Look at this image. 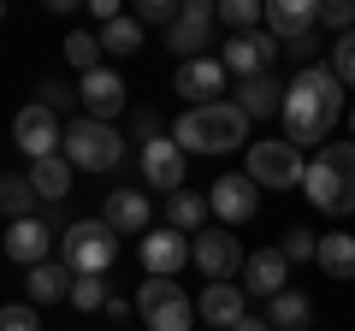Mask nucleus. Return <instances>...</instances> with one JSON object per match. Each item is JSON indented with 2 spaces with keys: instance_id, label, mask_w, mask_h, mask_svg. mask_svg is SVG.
Wrapping results in <instances>:
<instances>
[{
  "instance_id": "nucleus-1",
  "label": "nucleus",
  "mask_w": 355,
  "mask_h": 331,
  "mask_svg": "<svg viewBox=\"0 0 355 331\" xmlns=\"http://www.w3.org/2000/svg\"><path fill=\"white\" fill-rule=\"evenodd\" d=\"M284 142L296 148H326L331 130L343 118V83L331 65H302V71L284 83Z\"/></svg>"
},
{
  "instance_id": "nucleus-2",
  "label": "nucleus",
  "mask_w": 355,
  "mask_h": 331,
  "mask_svg": "<svg viewBox=\"0 0 355 331\" xmlns=\"http://www.w3.org/2000/svg\"><path fill=\"white\" fill-rule=\"evenodd\" d=\"M172 142L184 154H231L249 148V118L237 101H214V107H184L172 125Z\"/></svg>"
},
{
  "instance_id": "nucleus-3",
  "label": "nucleus",
  "mask_w": 355,
  "mask_h": 331,
  "mask_svg": "<svg viewBox=\"0 0 355 331\" xmlns=\"http://www.w3.org/2000/svg\"><path fill=\"white\" fill-rule=\"evenodd\" d=\"M302 195L320 207V213H331V219L355 213V142H326V148H314Z\"/></svg>"
},
{
  "instance_id": "nucleus-4",
  "label": "nucleus",
  "mask_w": 355,
  "mask_h": 331,
  "mask_svg": "<svg viewBox=\"0 0 355 331\" xmlns=\"http://www.w3.org/2000/svg\"><path fill=\"white\" fill-rule=\"evenodd\" d=\"M60 260L71 267V278H107L119 260V237L107 231V219H77L60 231Z\"/></svg>"
},
{
  "instance_id": "nucleus-5",
  "label": "nucleus",
  "mask_w": 355,
  "mask_h": 331,
  "mask_svg": "<svg viewBox=\"0 0 355 331\" xmlns=\"http://www.w3.org/2000/svg\"><path fill=\"white\" fill-rule=\"evenodd\" d=\"M60 154L77 166V172H113L119 160H125V136H119V125H101V118H71L65 125V142Z\"/></svg>"
},
{
  "instance_id": "nucleus-6",
  "label": "nucleus",
  "mask_w": 355,
  "mask_h": 331,
  "mask_svg": "<svg viewBox=\"0 0 355 331\" xmlns=\"http://www.w3.org/2000/svg\"><path fill=\"white\" fill-rule=\"evenodd\" d=\"M243 178L254 190H296L308 178V154L284 136H266V142H249V160H243Z\"/></svg>"
},
{
  "instance_id": "nucleus-7",
  "label": "nucleus",
  "mask_w": 355,
  "mask_h": 331,
  "mask_svg": "<svg viewBox=\"0 0 355 331\" xmlns=\"http://www.w3.org/2000/svg\"><path fill=\"white\" fill-rule=\"evenodd\" d=\"M137 314L142 331H196V296L172 278H148L137 290Z\"/></svg>"
},
{
  "instance_id": "nucleus-8",
  "label": "nucleus",
  "mask_w": 355,
  "mask_h": 331,
  "mask_svg": "<svg viewBox=\"0 0 355 331\" xmlns=\"http://www.w3.org/2000/svg\"><path fill=\"white\" fill-rule=\"evenodd\" d=\"M243 260H249V255H243V242L231 237L225 225H207L202 237H190V267L202 272L207 284H231L243 272Z\"/></svg>"
},
{
  "instance_id": "nucleus-9",
  "label": "nucleus",
  "mask_w": 355,
  "mask_h": 331,
  "mask_svg": "<svg viewBox=\"0 0 355 331\" xmlns=\"http://www.w3.org/2000/svg\"><path fill=\"white\" fill-rule=\"evenodd\" d=\"M12 142H18V154H24L30 166H36V160H48V154H60V142H65L60 113H48L42 101L18 107V118H12Z\"/></svg>"
},
{
  "instance_id": "nucleus-10",
  "label": "nucleus",
  "mask_w": 355,
  "mask_h": 331,
  "mask_svg": "<svg viewBox=\"0 0 355 331\" xmlns=\"http://www.w3.org/2000/svg\"><path fill=\"white\" fill-rule=\"evenodd\" d=\"M214 24H219V6H207V0H184V6H178V24L166 30V48L178 53V65H184V60H202Z\"/></svg>"
},
{
  "instance_id": "nucleus-11",
  "label": "nucleus",
  "mask_w": 355,
  "mask_h": 331,
  "mask_svg": "<svg viewBox=\"0 0 355 331\" xmlns=\"http://www.w3.org/2000/svg\"><path fill=\"white\" fill-rule=\"evenodd\" d=\"M137 255H142V267H148V278H178V272L190 267V237L172 231V225H154L148 237L137 242Z\"/></svg>"
},
{
  "instance_id": "nucleus-12",
  "label": "nucleus",
  "mask_w": 355,
  "mask_h": 331,
  "mask_svg": "<svg viewBox=\"0 0 355 331\" xmlns=\"http://www.w3.org/2000/svg\"><path fill=\"white\" fill-rule=\"evenodd\" d=\"M207 207H214V219H219L225 231H231V225H249L254 207H261V190H254L243 172H225L219 184H207Z\"/></svg>"
},
{
  "instance_id": "nucleus-13",
  "label": "nucleus",
  "mask_w": 355,
  "mask_h": 331,
  "mask_svg": "<svg viewBox=\"0 0 355 331\" xmlns=\"http://www.w3.org/2000/svg\"><path fill=\"white\" fill-rule=\"evenodd\" d=\"M60 231H53V219H12V231H6V260L12 267H42V260H53V249H60Z\"/></svg>"
},
{
  "instance_id": "nucleus-14",
  "label": "nucleus",
  "mask_w": 355,
  "mask_h": 331,
  "mask_svg": "<svg viewBox=\"0 0 355 331\" xmlns=\"http://www.w3.org/2000/svg\"><path fill=\"white\" fill-rule=\"evenodd\" d=\"M225 77H231L225 65H219V60H207V53H202V60H184V65L172 71V89L184 95L190 107H214L219 95H225Z\"/></svg>"
},
{
  "instance_id": "nucleus-15",
  "label": "nucleus",
  "mask_w": 355,
  "mask_h": 331,
  "mask_svg": "<svg viewBox=\"0 0 355 331\" xmlns=\"http://www.w3.org/2000/svg\"><path fill=\"white\" fill-rule=\"evenodd\" d=\"M320 30V0H266V36L291 48V42Z\"/></svg>"
},
{
  "instance_id": "nucleus-16",
  "label": "nucleus",
  "mask_w": 355,
  "mask_h": 331,
  "mask_svg": "<svg viewBox=\"0 0 355 331\" xmlns=\"http://www.w3.org/2000/svg\"><path fill=\"white\" fill-rule=\"evenodd\" d=\"M279 42L266 36V30H254V36H231L225 42V53H219V65H225V71H237L243 83H249V77H266L272 71V60H279Z\"/></svg>"
},
{
  "instance_id": "nucleus-17",
  "label": "nucleus",
  "mask_w": 355,
  "mask_h": 331,
  "mask_svg": "<svg viewBox=\"0 0 355 331\" xmlns=\"http://www.w3.org/2000/svg\"><path fill=\"white\" fill-rule=\"evenodd\" d=\"M101 219H107L113 237H148V231H154V207H148L142 190H107Z\"/></svg>"
},
{
  "instance_id": "nucleus-18",
  "label": "nucleus",
  "mask_w": 355,
  "mask_h": 331,
  "mask_svg": "<svg viewBox=\"0 0 355 331\" xmlns=\"http://www.w3.org/2000/svg\"><path fill=\"white\" fill-rule=\"evenodd\" d=\"M77 101L89 107V118H101V125H113L119 113H125V101H130V89H125V77L119 71H89L83 83H77Z\"/></svg>"
},
{
  "instance_id": "nucleus-19",
  "label": "nucleus",
  "mask_w": 355,
  "mask_h": 331,
  "mask_svg": "<svg viewBox=\"0 0 355 331\" xmlns=\"http://www.w3.org/2000/svg\"><path fill=\"white\" fill-rule=\"evenodd\" d=\"M184 160H190V154L178 148L172 136L142 142V178H148L154 190H166V195H178V190H184Z\"/></svg>"
},
{
  "instance_id": "nucleus-20",
  "label": "nucleus",
  "mask_w": 355,
  "mask_h": 331,
  "mask_svg": "<svg viewBox=\"0 0 355 331\" xmlns=\"http://www.w3.org/2000/svg\"><path fill=\"white\" fill-rule=\"evenodd\" d=\"M196 314H202V325L231 331L243 314H249V290H243V284H202V302H196Z\"/></svg>"
},
{
  "instance_id": "nucleus-21",
  "label": "nucleus",
  "mask_w": 355,
  "mask_h": 331,
  "mask_svg": "<svg viewBox=\"0 0 355 331\" xmlns=\"http://www.w3.org/2000/svg\"><path fill=\"white\" fill-rule=\"evenodd\" d=\"M243 278H249L243 284L249 296H266V302H272L279 290H291V260H284L279 249H254V255L243 260Z\"/></svg>"
},
{
  "instance_id": "nucleus-22",
  "label": "nucleus",
  "mask_w": 355,
  "mask_h": 331,
  "mask_svg": "<svg viewBox=\"0 0 355 331\" xmlns=\"http://www.w3.org/2000/svg\"><path fill=\"white\" fill-rule=\"evenodd\" d=\"M231 101L243 107V118H249V125H254V118H279V113H284V83H279L272 71H266V77H249Z\"/></svg>"
},
{
  "instance_id": "nucleus-23",
  "label": "nucleus",
  "mask_w": 355,
  "mask_h": 331,
  "mask_svg": "<svg viewBox=\"0 0 355 331\" xmlns=\"http://www.w3.org/2000/svg\"><path fill=\"white\" fill-rule=\"evenodd\" d=\"M71 172L77 166L65 160V154H48V160L30 166L24 178H30V190H36V202H65V195H71Z\"/></svg>"
},
{
  "instance_id": "nucleus-24",
  "label": "nucleus",
  "mask_w": 355,
  "mask_h": 331,
  "mask_svg": "<svg viewBox=\"0 0 355 331\" xmlns=\"http://www.w3.org/2000/svg\"><path fill=\"white\" fill-rule=\"evenodd\" d=\"M24 296H30V307H48V302H60V296H71V267H65V260H42V267H30Z\"/></svg>"
},
{
  "instance_id": "nucleus-25",
  "label": "nucleus",
  "mask_w": 355,
  "mask_h": 331,
  "mask_svg": "<svg viewBox=\"0 0 355 331\" xmlns=\"http://www.w3.org/2000/svg\"><path fill=\"white\" fill-rule=\"evenodd\" d=\"M207 195H196V190H178V195H166V225L172 231H184V237H202L207 231Z\"/></svg>"
},
{
  "instance_id": "nucleus-26",
  "label": "nucleus",
  "mask_w": 355,
  "mask_h": 331,
  "mask_svg": "<svg viewBox=\"0 0 355 331\" xmlns=\"http://www.w3.org/2000/svg\"><path fill=\"white\" fill-rule=\"evenodd\" d=\"M314 267L326 272L331 284H349V278H355V237L326 231V237H320V260H314Z\"/></svg>"
},
{
  "instance_id": "nucleus-27",
  "label": "nucleus",
  "mask_w": 355,
  "mask_h": 331,
  "mask_svg": "<svg viewBox=\"0 0 355 331\" xmlns=\"http://www.w3.org/2000/svg\"><path fill=\"white\" fill-rule=\"evenodd\" d=\"M308 319H314V302H308L302 290H279L272 302H266V325L272 331H302Z\"/></svg>"
},
{
  "instance_id": "nucleus-28",
  "label": "nucleus",
  "mask_w": 355,
  "mask_h": 331,
  "mask_svg": "<svg viewBox=\"0 0 355 331\" xmlns=\"http://www.w3.org/2000/svg\"><path fill=\"white\" fill-rule=\"evenodd\" d=\"M0 213L6 219H36V190L18 172H0Z\"/></svg>"
},
{
  "instance_id": "nucleus-29",
  "label": "nucleus",
  "mask_w": 355,
  "mask_h": 331,
  "mask_svg": "<svg viewBox=\"0 0 355 331\" xmlns=\"http://www.w3.org/2000/svg\"><path fill=\"white\" fill-rule=\"evenodd\" d=\"M219 18H225L237 36H254L266 24V0H219Z\"/></svg>"
},
{
  "instance_id": "nucleus-30",
  "label": "nucleus",
  "mask_w": 355,
  "mask_h": 331,
  "mask_svg": "<svg viewBox=\"0 0 355 331\" xmlns=\"http://www.w3.org/2000/svg\"><path fill=\"white\" fill-rule=\"evenodd\" d=\"M65 60L77 65V71H101V36H95V30H71V36H65Z\"/></svg>"
},
{
  "instance_id": "nucleus-31",
  "label": "nucleus",
  "mask_w": 355,
  "mask_h": 331,
  "mask_svg": "<svg viewBox=\"0 0 355 331\" xmlns=\"http://www.w3.org/2000/svg\"><path fill=\"white\" fill-rule=\"evenodd\" d=\"M101 48H107V53H137V48H142V24L119 12L113 24H101Z\"/></svg>"
},
{
  "instance_id": "nucleus-32",
  "label": "nucleus",
  "mask_w": 355,
  "mask_h": 331,
  "mask_svg": "<svg viewBox=\"0 0 355 331\" xmlns=\"http://www.w3.org/2000/svg\"><path fill=\"white\" fill-rule=\"evenodd\" d=\"M279 255L296 260V267H302V260H320V237H314V231H302V225H291L279 237Z\"/></svg>"
},
{
  "instance_id": "nucleus-33",
  "label": "nucleus",
  "mask_w": 355,
  "mask_h": 331,
  "mask_svg": "<svg viewBox=\"0 0 355 331\" xmlns=\"http://www.w3.org/2000/svg\"><path fill=\"white\" fill-rule=\"evenodd\" d=\"M178 6H184V0H137V12H130V18H137V24L142 30H172L178 24Z\"/></svg>"
},
{
  "instance_id": "nucleus-34",
  "label": "nucleus",
  "mask_w": 355,
  "mask_h": 331,
  "mask_svg": "<svg viewBox=\"0 0 355 331\" xmlns=\"http://www.w3.org/2000/svg\"><path fill=\"white\" fill-rule=\"evenodd\" d=\"M107 278H71V307H83V314H101L107 307Z\"/></svg>"
},
{
  "instance_id": "nucleus-35",
  "label": "nucleus",
  "mask_w": 355,
  "mask_h": 331,
  "mask_svg": "<svg viewBox=\"0 0 355 331\" xmlns=\"http://www.w3.org/2000/svg\"><path fill=\"white\" fill-rule=\"evenodd\" d=\"M326 65L338 71V83H343V89H355V30L331 42V60H326Z\"/></svg>"
},
{
  "instance_id": "nucleus-36",
  "label": "nucleus",
  "mask_w": 355,
  "mask_h": 331,
  "mask_svg": "<svg viewBox=\"0 0 355 331\" xmlns=\"http://www.w3.org/2000/svg\"><path fill=\"white\" fill-rule=\"evenodd\" d=\"M320 24L338 30V36H349L355 30V0H320Z\"/></svg>"
},
{
  "instance_id": "nucleus-37",
  "label": "nucleus",
  "mask_w": 355,
  "mask_h": 331,
  "mask_svg": "<svg viewBox=\"0 0 355 331\" xmlns=\"http://www.w3.org/2000/svg\"><path fill=\"white\" fill-rule=\"evenodd\" d=\"M0 331H42L36 325V307H30V302H6V307H0Z\"/></svg>"
},
{
  "instance_id": "nucleus-38",
  "label": "nucleus",
  "mask_w": 355,
  "mask_h": 331,
  "mask_svg": "<svg viewBox=\"0 0 355 331\" xmlns=\"http://www.w3.org/2000/svg\"><path fill=\"white\" fill-rule=\"evenodd\" d=\"M36 101L48 107V113H65V107L77 101V89H65V83H53V77H48V83H36Z\"/></svg>"
},
{
  "instance_id": "nucleus-39",
  "label": "nucleus",
  "mask_w": 355,
  "mask_h": 331,
  "mask_svg": "<svg viewBox=\"0 0 355 331\" xmlns=\"http://www.w3.org/2000/svg\"><path fill=\"white\" fill-rule=\"evenodd\" d=\"M284 53H291L296 65H320V36H302V42H291Z\"/></svg>"
},
{
  "instance_id": "nucleus-40",
  "label": "nucleus",
  "mask_w": 355,
  "mask_h": 331,
  "mask_svg": "<svg viewBox=\"0 0 355 331\" xmlns=\"http://www.w3.org/2000/svg\"><path fill=\"white\" fill-rule=\"evenodd\" d=\"M89 12H95V24H113V18H119V0H89Z\"/></svg>"
},
{
  "instance_id": "nucleus-41",
  "label": "nucleus",
  "mask_w": 355,
  "mask_h": 331,
  "mask_svg": "<svg viewBox=\"0 0 355 331\" xmlns=\"http://www.w3.org/2000/svg\"><path fill=\"white\" fill-rule=\"evenodd\" d=\"M130 307H137L130 296H107V319H130Z\"/></svg>"
},
{
  "instance_id": "nucleus-42",
  "label": "nucleus",
  "mask_w": 355,
  "mask_h": 331,
  "mask_svg": "<svg viewBox=\"0 0 355 331\" xmlns=\"http://www.w3.org/2000/svg\"><path fill=\"white\" fill-rule=\"evenodd\" d=\"M231 331H272V325H266V319H254V314H243V319H237Z\"/></svg>"
},
{
  "instance_id": "nucleus-43",
  "label": "nucleus",
  "mask_w": 355,
  "mask_h": 331,
  "mask_svg": "<svg viewBox=\"0 0 355 331\" xmlns=\"http://www.w3.org/2000/svg\"><path fill=\"white\" fill-rule=\"evenodd\" d=\"M349 142H355V101H349Z\"/></svg>"
},
{
  "instance_id": "nucleus-44",
  "label": "nucleus",
  "mask_w": 355,
  "mask_h": 331,
  "mask_svg": "<svg viewBox=\"0 0 355 331\" xmlns=\"http://www.w3.org/2000/svg\"><path fill=\"white\" fill-rule=\"evenodd\" d=\"M0 18H6V6H0Z\"/></svg>"
}]
</instances>
